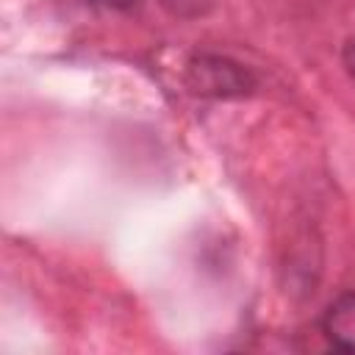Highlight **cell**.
<instances>
[{
    "instance_id": "4",
    "label": "cell",
    "mask_w": 355,
    "mask_h": 355,
    "mask_svg": "<svg viewBox=\"0 0 355 355\" xmlns=\"http://www.w3.org/2000/svg\"><path fill=\"white\" fill-rule=\"evenodd\" d=\"M344 67L349 69V75H355V36L344 44Z\"/></svg>"
},
{
    "instance_id": "3",
    "label": "cell",
    "mask_w": 355,
    "mask_h": 355,
    "mask_svg": "<svg viewBox=\"0 0 355 355\" xmlns=\"http://www.w3.org/2000/svg\"><path fill=\"white\" fill-rule=\"evenodd\" d=\"M92 3H97V6H103V8H114V11H125V8H133L139 0H92Z\"/></svg>"
},
{
    "instance_id": "1",
    "label": "cell",
    "mask_w": 355,
    "mask_h": 355,
    "mask_svg": "<svg viewBox=\"0 0 355 355\" xmlns=\"http://www.w3.org/2000/svg\"><path fill=\"white\" fill-rule=\"evenodd\" d=\"M189 86L197 94L236 97L252 89V78L244 67L219 55H200L189 64Z\"/></svg>"
},
{
    "instance_id": "2",
    "label": "cell",
    "mask_w": 355,
    "mask_h": 355,
    "mask_svg": "<svg viewBox=\"0 0 355 355\" xmlns=\"http://www.w3.org/2000/svg\"><path fill=\"white\" fill-rule=\"evenodd\" d=\"M322 330L333 347L355 352V291H347L336 302H330L322 319Z\"/></svg>"
}]
</instances>
